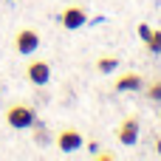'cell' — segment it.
I'll use <instances>...</instances> for the list:
<instances>
[{
  "label": "cell",
  "instance_id": "1",
  "mask_svg": "<svg viewBox=\"0 0 161 161\" xmlns=\"http://www.w3.org/2000/svg\"><path fill=\"white\" fill-rule=\"evenodd\" d=\"M6 122H8L14 130H25V127H34L37 116H34V110H31L28 105H11V108L6 110Z\"/></svg>",
  "mask_w": 161,
  "mask_h": 161
},
{
  "label": "cell",
  "instance_id": "2",
  "mask_svg": "<svg viewBox=\"0 0 161 161\" xmlns=\"http://www.w3.org/2000/svg\"><path fill=\"white\" fill-rule=\"evenodd\" d=\"M14 48H17V54H23V57L34 54V51L40 48V34H37L34 28H20L17 37H14Z\"/></svg>",
  "mask_w": 161,
  "mask_h": 161
},
{
  "label": "cell",
  "instance_id": "3",
  "mask_svg": "<svg viewBox=\"0 0 161 161\" xmlns=\"http://www.w3.org/2000/svg\"><path fill=\"white\" fill-rule=\"evenodd\" d=\"M25 79L31 85H48L51 82V65L45 59H34L25 65Z\"/></svg>",
  "mask_w": 161,
  "mask_h": 161
},
{
  "label": "cell",
  "instance_id": "4",
  "mask_svg": "<svg viewBox=\"0 0 161 161\" xmlns=\"http://www.w3.org/2000/svg\"><path fill=\"white\" fill-rule=\"evenodd\" d=\"M85 144V139H82V133L79 130H62L59 136H57V147H59V153H65V156H71V153H76L79 147Z\"/></svg>",
  "mask_w": 161,
  "mask_h": 161
},
{
  "label": "cell",
  "instance_id": "5",
  "mask_svg": "<svg viewBox=\"0 0 161 161\" xmlns=\"http://www.w3.org/2000/svg\"><path fill=\"white\" fill-rule=\"evenodd\" d=\"M59 20H62V25H65L68 31H76V28H82V25L88 23V11H85L82 6H76V3H74V6H68V8L62 11V17H59Z\"/></svg>",
  "mask_w": 161,
  "mask_h": 161
},
{
  "label": "cell",
  "instance_id": "6",
  "mask_svg": "<svg viewBox=\"0 0 161 161\" xmlns=\"http://www.w3.org/2000/svg\"><path fill=\"white\" fill-rule=\"evenodd\" d=\"M116 139H119L125 147H133V144L139 142V122H136V119H125V122L119 125V130H116Z\"/></svg>",
  "mask_w": 161,
  "mask_h": 161
},
{
  "label": "cell",
  "instance_id": "7",
  "mask_svg": "<svg viewBox=\"0 0 161 161\" xmlns=\"http://www.w3.org/2000/svg\"><path fill=\"white\" fill-rule=\"evenodd\" d=\"M113 88H116V91H142V88H144V79H142L139 74H122V76L113 82Z\"/></svg>",
  "mask_w": 161,
  "mask_h": 161
},
{
  "label": "cell",
  "instance_id": "8",
  "mask_svg": "<svg viewBox=\"0 0 161 161\" xmlns=\"http://www.w3.org/2000/svg\"><path fill=\"white\" fill-rule=\"evenodd\" d=\"M119 68V57H99L96 59V71L99 74H113Z\"/></svg>",
  "mask_w": 161,
  "mask_h": 161
},
{
  "label": "cell",
  "instance_id": "9",
  "mask_svg": "<svg viewBox=\"0 0 161 161\" xmlns=\"http://www.w3.org/2000/svg\"><path fill=\"white\" fill-rule=\"evenodd\" d=\"M147 48H150L153 54H161V28H156V31L150 34V40H147Z\"/></svg>",
  "mask_w": 161,
  "mask_h": 161
},
{
  "label": "cell",
  "instance_id": "10",
  "mask_svg": "<svg viewBox=\"0 0 161 161\" xmlns=\"http://www.w3.org/2000/svg\"><path fill=\"white\" fill-rule=\"evenodd\" d=\"M147 96H150V99H156V102H161V82H156V85H150V88H147Z\"/></svg>",
  "mask_w": 161,
  "mask_h": 161
},
{
  "label": "cell",
  "instance_id": "11",
  "mask_svg": "<svg viewBox=\"0 0 161 161\" xmlns=\"http://www.w3.org/2000/svg\"><path fill=\"white\" fill-rule=\"evenodd\" d=\"M150 34H153V28H150L147 23H142V25H139V37H142V40L147 42V40H150Z\"/></svg>",
  "mask_w": 161,
  "mask_h": 161
},
{
  "label": "cell",
  "instance_id": "12",
  "mask_svg": "<svg viewBox=\"0 0 161 161\" xmlns=\"http://www.w3.org/2000/svg\"><path fill=\"white\" fill-rule=\"evenodd\" d=\"M88 150H91V156H96V153H99V144H96V142H91V144H88Z\"/></svg>",
  "mask_w": 161,
  "mask_h": 161
},
{
  "label": "cell",
  "instance_id": "13",
  "mask_svg": "<svg viewBox=\"0 0 161 161\" xmlns=\"http://www.w3.org/2000/svg\"><path fill=\"white\" fill-rule=\"evenodd\" d=\"M156 153H158V156H161V139H158V142H156Z\"/></svg>",
  "mask_w": 161,
  "mask_h": 161
}]
</instances>
